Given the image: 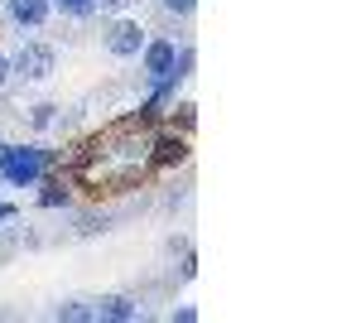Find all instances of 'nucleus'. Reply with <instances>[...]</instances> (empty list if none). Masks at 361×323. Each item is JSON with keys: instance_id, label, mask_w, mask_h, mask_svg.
Listing matches in <instances>:
<instances>
[{"instance_id": "1", "label": "nucleus", "mask_w": 361, "mask_h": 323, "mask_svg": "<svg viewBox=\"0 0 361 323\" xmlns=\"http://www.w3.org/2000/svg\"><path fill=\"white\" fill-rule=\"evenodd\" d=\"M140 121H126L106 131L102 140H92L87 150H78V179H82L92 193H111V189H130L135 179H145L149 169V140L135 135Z\"/></svg>"}, {"instance_id": "2", "label": "nucleus", "mask_w": 361, "mask_h": 323, "mask_svg": "<svg viewBox=\"0 0 361 323\" xmlns=\"http://www.w3.org/2000/svg\"><path fill=\"white\" fill-rule=\"evenodd\" d=\"M49 164H54V155L39 150V145H5V155H0V179L15 184V189H34V184L49 174Z\"/></svg>"}, {"instance_id": "3", "label": "nucleus", "mask_w": 361, "mask_h": 323, "mask_svg": "<svg viewBox=\"0 0 361 323\" xmlns=\"http://www.w3.org/2000/svg\"><path fill=\"white\" fill-rule=\"evenodd\" d=\"M10 73H20V78H29V82H44L54 73V49H49V44H25V49L15 54V63H10Z\"/></svg>"}, {"instance_id": "4", "label": "nucleus", "mask_w": 361, "mask_h": 323, "mask_svg": "<svg viewBox=\"0 0 361 323\" xmlns=\"http://www.w3.org/2000/svg\"><path fill=\"white\" fill-rule=\"evenodd\" d=\"M140 58H145V78L164 82V78H173V58H178V49H173L169 39H145Z\"/></svg>"}, {"instance_id": "5", "label": "nucleus", "mask_w": 361, "mask_h": 323, "mask_svg": "<svg viewBox=\"0 0 361 323\" xmlns=\"http://www.w3.org/2000/svg\"><path fill=\"white\" fill-rule=\"evenodd\" d=\"M106 49H111L116 58H140V49H145V29H140L135 20H121V25H111V34H106Z\"/></svg>"}, {"instance_id": "6", "label": "nucleus", "mask_w": 361, "mask_h": 323, "mask_svg": "<svg viewBox=\"0 0 361 323\" xmlns=\"http://www.w3.org/2000/svg\"><path fill=\"white\" fill-rule=\"evenodd\" d=\"M183 155H188V135L164 131V135H154V140H149V160H154V164H178Z\"/></svg>"}, {"instance_id": "7", "label": "nucleus", "mask_w": 361, "mask_h": 323, "mask_svg": "<svg viewBox=\"0 0 361 323\" xmlns=\"http://www.w3.org/2000/svg\"><path fill=\"white\" fill-rule=\"evenodd\" d=\"M10 20H15L20 29L49 25V0H10Z\"/></svg>"}, {"instance_id": "8", "label": "nucleus", "mask_w": 361, "mask_h": 323, "mask_svg": "<svg viewBox=\"0 0 361 323\" xmlns=\"http://www.w3.org/2000/svg\"><path fill=\"white\" fill-rule=\"evenodd\" d=\"M92 309H97V319H111V323L135 319V299H126V295H106V299H97Z\"/></svg>"}, {"instance_id": "9", "label": "nucleus", "mask_w": 361, "mask_h": 323, "mask_svg": "<svg viewBox=\"0 0 361 323\" xmlns=\"http://www.w3.org/2000/svg\"><path fill=\"white\" fill-rule=\"evenodd\" d=\"M58 319H68V323H92V319H97V309H92V304H82V299H73V304H58Z\"/></svg>"}, {"instance_id": "10", "label": "nucleus", "mask_w": 361, "mask_h": 323, "mask_svg": "<svg viewBox=\"0 0 361 323\" xmlns=\"http://www.w3.org/2000/svg\"><path fill=\"white\" fill-rule=\"evenodd\" d=\"M39 203H44V208H63V203H68V189H63L58 179H44V193H39Z\"/></svg>"}, {"instance_id": "11", "label": "nucleus", "mask_w": 361, "mask_h": 323, "mask_svg": "<svg viewBox=\"0 0 361 323\" xmlns=\"http://www.w3.org/2000/svg\"><path fill=\"white\" fill-rule=\"evenodd\" d=\"M29 121H34V131H49V126L58 121V107L54 102H39V107L29 111Z\"/></svg>"}, {"instance_id": "12", "label": "nucleus", "mask_w": 361, "mask_h": 323, "mask_svg": "<svg viewBox=\"0 0 361 323\" xmlns=\"http://www.w3.org/2000/svg\"><path fill=\"white\" fill-rule=\"evenodd\" d=\"M58 5H63V15H78V20H87L97 10V0H58Z\"/></svg>"}, {"instance_id": "13", "label": "nucleus", "mask_w": 361, "mask_h": 323, "mask_svg": "<svg viewBox=\"0 0 361 323\" xmlns=\"http://www.w3.org/2000/svg\"><path fill=\"white\" fill-rule=\"evenodd\" d=\"M159 5H164L169 15H193V5H197V0H159Z\"/></svg>"}, {"instance_id": "14", "label": "nucleus", "mask_w": 361, "mask_h": 323, "mask_svg": "<svg viewBox=\"0 0 361 323\" xmlns=\"http://www.w3.org/2000/svg\"><path fill=\"white\" fill-rule=\"evenodd\" d=\"M97 5H102V10H121L126 0H97Z\"/></svg>"}, {"instance_id": "15", "label": "nucleus", "mask_w": 361, "mask_h": 323, "mask_svg": "<svg viewBox=\"0 0 361 323\" xmlns=\"http://www.w3.org/2000/svg\"><path fill=\"white\" fill-rule=\"evenodd\" d=\"M10 217H15V208H10V203H0V222H10Z\"/></svg>"}, {"instance_id": "16", "label": "nucleus", "mask_w": 361, "mask_h": 323, "mask_svg": "<svg viewBox=\"0 0 361 323\" xmlns=\"http://www.w3.org/2000/svg\"><path fill=\"white\" fill-rule=\"evenodd\" d=\"M5 78H10V63H5V58H0V87H5Z\"/></svg>"}, {"instance_id": "17", "label": "nucleus", "mask_w": 361, "mask_h": 323, "mask_svg": "<svg viewBox=\"0 0 361 323\" xmlns=\"http://www.w3.org/2000/svg\"><path fill=\"white\" fill-rule=\"evenodd\" d=\"M0 155H5V145H0Z\"/></svg>"}]
</instances>
